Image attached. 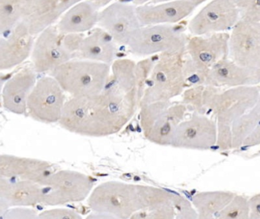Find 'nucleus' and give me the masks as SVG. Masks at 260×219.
<instances>
[{
  "label": "nucleus",
  "instance_id": "4",
  "mask_svg": "<svg viewBox=\"0 0 260 219\" xmlns=\"http://www.w3.org/2000/svg\"><path fill=\"white\" fill-rule=\"evenodd\" d=\"M37 36L30 56L32 68L37 73H46L75 59L84 35L62 33L54 24Z\"/></svg>",
  "mask_w": 260,
  "mask_h": 219
},
{
  "label": "nucleus",
  "instance_id": "21",
  "mask_svg": "<svg viewBox=\"0 0 260 219\" xmlns=\"http://www.w3.org/2000/svg\"><path fill=\"white\" fill-rule=\"evenodd\" d=\"M138 210L132 218H172L176 198L159 188L138 186Z\"/></svg>",
  "mask_w": 260,
  "mask_h": 219
},
{
  "label": "nucleus",
  "instance_id": "22",
  "mask_svg": "<svg viewBox=\"0 0 260 219\" xmlns=\"http://www.w3.org/2000/svg\"><path fill=\"white\" fill-rule=\"evenodd\" d=\"M39 182L0 176V199L10 207H31L42 203Z\"/></svg>",
  "mask_w": 260,
  "mask_h": 219
},
{
  "label": "nucleus",
  "instance_id": "35",
  "mask_svg": "<svg viewBox=\"0 0 260 219\" xmlns=\"http://www.w3.org/2000/svg\"><path fill=\"white\" fill-rule=\"evenodd\" d=\"M7 80V76L6 75L0 73V96L2 94L3 88H4V84Z\"/></svg>",
  "mask_w": 260,
  "mask_h": 219
},
{
  "label": "nucleus",
  "instance_id": "10",
  "mask_svg": "<svg viewBox=\"0 0 260 219\" xmlns=\"http://www.w3.org/2000/svg\"><path fill=\"white\" fill-rule=\"evenodd\" d=\"M51 76L37 80L27 101V111L37 121L54 123L60 121L65 103V94Z\"/></svg>",
  "mask_w": 260,
  "mask_h": 219
},
{
  "label": "nucleus",
  "instance_id": "26",
  "mask_svg": "<svg viewBox=\"0 0 260 219\" xmlns=\"http://www.w3.org/2000/svg\"><path fill=\"white\" fill-rule=\"evenodd\" d=\"M29 0H0V35L11 31L23 21Z\"/></svg>",
  "mask_w": 260,
  "mask_h": 219
},
{
  "label": "nucleus",
  "instance_id": "19",
  "mask_svg": "<svg viewBox=\"0 0 260 219\" xmlns=\"http://www.w3.org/2000/svg\"><path fill=\"white\" fill-rule=\"evenodd\" d=\"M260 71H252L237 65L229 58L216 63L207 73L203 85L239 87L258 84Z\"/></svg>",
  "mask_w": 260,
  "mask_h": 219
},
{
  "label": "nucleus",
  "instance_id": "32",
  "mask_svg": "<svg viewBox=\"0 0 260 219\" xmlns=\"http://www.w3.org/2000/svg\"><path fill=\"white\" fill-rule=\"evenodd\" d=\"M170 1H173V0H132V3L135 6H138L147 4H159V3Z\"/></svg>",
  "mask_w": 260,
  "mask_h": 219
},
{
  "label": "nucleus",
  "instance_id": "30",
  "mask_svg": "<svg viewBox=\"0 0 260 219\" xmlns=\"http://www.w3.org/2000/svg\"><path fill=\"white\" fill-rule=\"evenodd\" d=\"M1 218L5 219H35L39 218L36 210L27 206L10 207Z\"/></svg>",
  "mask_w": 260,
  "mask_h": 219
},
{
  "label": "nucleus",
  "instance_id": "34",
  "mask_svg": "<svg viewBox=\"0 0 260 219\" xmlns=\"http://www.w3.org/2000/svg\"><path fill=\"white\" fill-rule=\"evenodd\" d=\"M9 208H10V205H9L7 202H4L3 199H0V218L2 217L4 213L6 212V211H7Z\"/></svg>",
  "mask_w": 260,
  "mask_h": 219
},
{
  "label": "nucleus",
  "instance_id": "11",
  "mask_svg": "<svg viewBox=\"0 0 260 219\" xmlns=\"http://www.w3.org/2000/svg\"><path fill=\"white\" fill-rule=\"evenodd\" d=\"M231 30L228 58L240 66L260 71V23L240 18Z\"/></svg>",
  "mask_w": 260,
  "mask_h": 219
},
{
  "label": "nucleus",
  "instance_id": "31",
  "mask_svg": "<svg viewBox=\"0 0 260 219\" xmlns=\"http://www.w3.org/2000/svg\"><path fill=\"white\" fill-rule=\"evenodd\" d=\"M260 196L257 194L249 200V214L251 219H260Z\"/></svg>",
  "mask_w": 260,
  "mask_h": 219
},
{
  "label": "nucleus",
  "instance_id": "3",
  "mask_svg": "<svg viewBox=\"0 0 260 219\" xmlns=\"http://www.w3.org/2000/svg\"><path fill=\"white\" fill-rule=\"evenodd\" d=\"M184 56L185 50L160 53L140 92L143 105L169 101L181 94L186 83Z\"/></svg>",
  "mask_w": 260,
  "mask_h": 219
},
{
  "label": "nucleus",
  "instance_id": "13",
  "mask_svg": "<svg viewBox=\"0 0 260 219\" xmlns=\"http://www.w3.org/2000/svg\"><path fill=\"white\" fill-rule=\"evenodd\" d=\"M97 24L106 30L116 44L126 46L141 27L136 6L124 2H115L100 11Z\"/></svg>",
  "mask_w": 260,
  "mask_h": 219
},
{
  "label": "nucleus",
  "instance_id": "5",
  "mask_svg": "<svg viewBox=\"0 0 260 219\" xmlns=\"http://www.w3.org/2000/svg\"><path fill=\"white\" fill-rule=\"evenodd\" d=\"M229 33H210L188 39L184 56L185 80L204 85L208 71L222 59L228 57Z\"/></svg>",
  "mask_w": 260,
  "mask_h": 219
},
{
  "label": "nucleus",
  "instance_id": "27",
  "mask_svg": "<svg viewBox=\"0 0 260 219\" xmlns=\"http://www.w3.org/2000/svg\"><path fill=\"white\" fill-rule=\"evenodd\" d=\"M249 217V202L240 196H234L219 214V218L246 219Z\"/></svg>",
  "mask_w": 260,
  "mask_h": 219
},
{
  "label": "nucleus",
  "instance_id": "7",
  "mask_svg": "<svg viewBox=\"0 0 260 219\" xmlns=\"http://www.w3.org/2000/svg\"><path fill=\"white\" fill-rule=\"evenodd\" d=\"M188 38L182 27L174 24L141 26L127 43L131 53L150 56L184 51Z\"/></svg>",
  "mask_w": 260,
  "mask_h": 219
},
{
  "label": "nucleus",
  "instance_id": "36",
  "mask_svg": "<svg viewBox=\"0 0 260 219\" xmlns=\"http://www.w3.org/2000/svg\"><path fill=\"white\" fill-rule=\"evenodd\" d=\"M188 1L191 2L196 7H197V6H200L202 3H205L208 0H188Z\"/></svg>",
  "mask_w": 260,
  "mask_h": 219
},
{
  "label": "nucleus",
  "instance_id": "6",
  "mask_svg": "<svg viewBox=\"0 0 260 219\" xmlns=\"http://www.w3.org/2000/svg\"><path fill=\"white\" fill-rule=\"evenodd\" d=\"M42 188V204L58 206L85 200L94 186L91 176L76 170L52 171L39 182Z\"/></svg>",
  "mask_w": 260,
  "mask_h": 219
},
{
  "label": "nucleus",
  "instance_id": "17",
  "mask_svg": "<svg viewBox=\"0 0 260 219\" xmlns=\"http://www.w3.org/2000/svg\"><path fill=\"white\" fill-rule=\"evenodd\" d=\"M196 8L188 0H173L138 6L136 12L141 26L175 24L189 16Z\"/></svg>",
  "mask_w": 260,
  "mask_h": 219
},
{
  "label": "nucleus",
  "instance_id": "28",
  "mask_svg": "<svg viewBox=\"0 0 260 219\" xmlns=\"http://www.w3.org/2000/svg\"><path fill=\"white\" fill-rule=\"evenodd\" d=\"M238 9L240 19L260 23V0H233Z\"/></svg>",
  "mask_w": 260,
  "mask_h": 219
},
{
  "label": "nucleus",
  "instance_id": "23",
  "mask_svg": "<svg viewBox=\"0 0 260 219\" xmlns=\"http://www.w3.org/2000/svg\"><path fill=\"white\" fill-rule=\"evenodd\" d=\"M116 51V43L112 36L101 27H94L87 36H83L76 58L110 65Z\"/></svg>",
  "mask_w": 260,
  "mask_h": 219
},
{
  "label": "nucleus",
  "instance_id": "8",
  "mask_svg": "<svg viewBox=\"0 0 260 219\" xmlns=\"http://www.w3.org/2000/svg\"><path fill=\"white\" fill-rule=\"evenodd\" d=\"M138 186L110 181L91 191L88 205L96 214L132 218L138 211Z\"/></svg>",
  "mask_w": 260,
  "mask_h": 219
},
{
  "label": "nucleus",
  "instance_id": "18",
  "mask_svg": "<svg viewBox=\"0 0 260 219\" xmlns=\"http://www.w3.org/2000/svg\"><path fill=\"white\" fill-rule=\"evenodd\" d=\"M36 82L37 72L32 66L22 68L7 79L1 94L4 107L13 114H25L28 97Z\"/></svg>",
  "mask_w": 260,
  "mask_h": 219
},
{
  "label": "nucleus",
  "instance_id": "15",
  "mask_svg": "<svg viewBox=\"0 0 260 219\" xmlns=\"http://www.w3.org/2000/svg\"><path fill=\"white\" fill-rule=\"evenodd\" d=\"M0 39V71H7L25 62L30 56L35 36L22 21Z\"/></svg>",
  "mask_w": 260,
  "mask_h": 219
},
{
  "label": "nucleus",
  "instance_id": "16",
  "mask_svg": "<svg viewBox=\"0 0 260 219\" xmlns=\"http://www.w3.org/2000/svg\"><path fill=\"white\" fill-rule=\"evenodd\" d=\"M83 0H29L23 22L31 34L37 36L47 27L56 24L72 6Z\"/></svg>",
  "mask_w": 260,
  "mask_h": 219
},
{
  "label": "nucleus",
  "instance_id": "2",
  "mask_svg": "<svg viewBox=\"0 0 260 219\" xmlns=\"http://www.w3.org/2000/svg\"><path fill=\"white\" fill-rule=\"evenodd\" d=\"M109 64L72 59L50 72L64 92L72 97H88L103 92L110 76Z\"/></svg>",
  "mask_w": 260,
  "mask_h": 219
},
{
  "label": "nucleus",
  "instance_id": "33",
  "mask_svg": "<svg viewBox=\"0 0 260 219\" xmlns=\"http://www.w3.org/2000/svg\"><path fill=\"white\" fill-rule=\"evenodd\" d=\"M99 10L104 9L106 6L112 3L113 0H89Z\"/></svg>",
  "mask_w": 260,
  "mask_h": 219
},
{
  "label": "nucleus",
  "instance_id": "24",
  "mask_svg": "<svg viewBox=\"0 0 260 219\" xmlns=\"http://www.w3.org/2000/svg\"><path fill=\"white\" fill-rule=\"evenodd\" d=\"M100 10L89 0H83L68 9L57 21V29L64 33L89 31L98 22Z\"/></svg>",
  "mask_w": 260,
  "mask_h": 219
},
{
  "label": "nucleus",
  "instance_id": "9",
  "mask_svg": "<svg viewBox=\"0 0 260 219\" xmlns=\"http://www.w3.org/2000/svg\"><path fill=\"white\" fill-rule=\"evenodd\" d=\"M185 106L169 101L153 102L143 105L141 126L150 141L171 145L175 131L182 121Z\"/></svg>",
  "mask_w": 260,
  "mask_h": 219
},
{
  "label": "nucleus",
  "instance_id": "20",
  "mask_svg": "<svg viewBox=\"0 0 260 219\" xmlns=\"http://www.w3.org/2000/svg\"><path fill=\"white\" fill-rule=\"evenodd\" d=\"M53 171L48 161L0 154V176L39 182Z\"/></svg>",
  "mask_w": 260,
  "mask_h": 219
},
{
  "label": "nucleus",
  "instance_id": "25",
  "mask_svg": "<svg viewBox=\"0 0 260 219\" xmlns=\"http://www.w3.org/2000/svg\"><path fill=\"white\" fill-rule=\"evenodd\" d=\"M234 195L224 192L199 193L193 197V204L199 213V217H219L220 211L232 200Z\"/></svg>",
  "mask_w": 260,
  "mask_h": 219
},
{
  "label": "nucleus",
  "instance_id": "29",
  "mask_svg": "<svg viewBox=\"0 0 260 219\" xmlns=\"http://www.w3.org/2000/svg\"><path fill=\"white\" fill-rule=\"evenodd\" d=\"M39 218L45 219H79L81 215L75 210L66 208H54L39 213Z\"/></svg>",
  "mask_w": 260,
  "mask_h": 219
},
{
  "label": "nucleus",
  "instance_id": "12",
  "mask_svg": "<svg viewBox=\"0 0 260 219\" xmlns=\"http://www.w3.org/2000/svg\"><path fill=\"white\" fill-rule=\"evenodd\" d=\"M240 19L233 0H212L204 6L188 23L193 36L228 32Z\"/></svg>",
  "mask_w": 260,
  "mask_h": 219
},
{
  "label": "nucleus",
  "instance_id": "1",
  "mask_svg": "<svg viewBox=\"0 0 260 219\" xmlns=\"http://www.w3.org/2000/svg\"><path fill=\"white\" fill-rule=\"evenodd\" d=\"M137 97L136 90L125 91L108 81L100 94L72 97L66 101L58 123L63 129L78 135H112L133 116Z\"/></svg>",
  "mask_w": 260,
  "mask_h": 219
},
{
  "label": "nucleus",
  "instance_id": "14",
  "mask_svg": "<svg viewBox=\"0 0 260 219\" xmlns=\"http://www.w3.org/2000/svg\"><path fill=\"white\" fill-rule=\"evenodd\" d=\"M217 139L215 123L199 114H194L186 121L181 122L176 128L171 145L185 149H207L212 147Z\"/></svg>",
  "mask_w": 260,
  "mask_h": 219
}]
</instances>
